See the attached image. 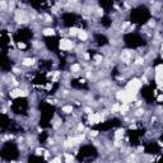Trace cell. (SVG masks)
Returning a JSON list of instances; mask_svg holds the SVG:
<instances>
[{
  "mask_svg": "<svg viewBox=\"0 0 163 163\" xmlns=\"http://www.w3.org/2000/svg\"><path fill=\"white\" fill-rule=\"evenodd\" d=\"M59 46H60V49H61V50H64V51H69V50H71V49H73L74 43H73V41H71V40H68V38H61V40H60V42H59Z\"/></svg>",
  "mask_w": 163,
  "mask_h": 163,
  "instance_id": "obj_1",
  "label": "cell"
},
{
  "mask_svg": "<svg viewBox=\"0 0 163 163\" xmlns=\"http://www.w3.org/2000/svg\"><path fill=\"white\" fill-rule=\"evenodd\" d=\"M103 120L102 118V116L99 115V114H92V115H89V118H88V121H89V124L91 125H93V124H98V122H101Z\"/></svg>",
  "mask_w": 163,
  "mask_h": 163,
  "instance_id": "obj_2",
  "label": "cell"
},
{
  "mask_svg": "<svg viewBox=\"0 0 163 163\" xmlns=\"http://www.w3.org/2000/svg\"><path fill=\"white\" fill-rule=\"evenodd\" d=\"M9 94L12 96V97H20V96H26L27 93L23 92V91H20V89H13V91H10Z\"/></svg>",
  "mask_w": 163,
  "mask_h": 163,
  "instance_id": "obj_3",
  "label": "cell"
},
{
  "mask_svg": "<svg viewBox=\"0 0 163 163\" xmlns=\"http://www.w3.org/2000/svg\"><path fill=\"white\" fill-rule=\"evenodd\" d=\"M78 38H79L80 41H85V40L88 38V33H87L85 31H83V29H80L79 33H78Z\"/></svg>",
  "mask_w": 163,
  "mask_h": 163,
  "instance_id": "obj_4",
  "label": "cell"
},
{
  "mask_svg": "<svg viewBox=\"0 0 163 163\" xmlns=\"http://www.w3.org/2000/svg\"><path fill=\"white\" fill-rule=\"evenodd\" d=\"M22 64H23L24 66H31V65L34 64V60H33V59H31V57H26V59H23Z\"/></svg>",
  "mask_w": 163,
  "mask_h": 163,
  "instance_id": "obj_5",
  "label": "cell"
},
{
  "mask_svg": "<svg viewBox=\"0 0 163 163\" xmlns=\"http://www.w3.org/2000/svg\"><path fill=\"white\" fill-rule=\"evenodd\" d=\"M70 70H71L73 73H79V71H80V65H79V64L71 65V66H70Z\"/></svg>",
  "mask_w": 163,
  "mask_h": 163,
  "instance_id": "obj_6",
  "label": "cell"
},
{
  "mask_svg": "<svg viewBox=\"0 0 163 163\" xmlns=\"http://www.w3.org/2000/svg\"><path fill=\"white\" fill-rule=\"evenodd\" d=\"M43 34L45 36H54L55 34V31L52 28H46L45 31H43Z\"/></svg>",
  "mask_w": 163,
  "mask_h": 163,
  "instance_id": "obj_7",
  "label": "cell"
},
{
  "mask_svg": "<svg viewBox=\"0 0 163 163\" xmlns=\"http://www.w3.org/2000/svg\"><path fill=\"white\" fill-rule=\"evenodd\" d=\"M64 157H65L66 163H71V161H73V155H71L70 153H65V154H64Z\"/></svg>",
  "mask_w": 163,
  "mask_h": 163,
  "instance_id": "obj_8",
  "label": "cell"
},
{
  "mask_svg": "<svg viewBox=\"0 0 163 163\" xmlns=\"http://www.w3.org/2000/svg\"><path fill=\"white\" fill-rule=\"evenodd\" d=\"M63 111H64L65 114H70L71 111H73V107L71 106H64L63 107Z\"/></svg>",
  "mask_w": 163,
  "mask_h": 163,
  "instance_id": "obj_9",
  "label": "cell"
},
{
  "mask_svg": "<svg viewBox=\"0 0 163 163\" xmlns=\"http://www.w3.org/2000/svg\"><path fill=\"white\" fill-rule=\"evenodd\" d=\"M50 163H63V161H61V158H54V159H51L50 161Z\"/></svg>",
  "mask_w": 163,
  "mask_h": 163,
  "instance_id": "obj_10",
  "label": "cell"
},
{
  "mask_svg": "<svg viewBox=\"0 0 163 163\" xmlns=\"http://www.w3.org/2000/svg\"><path fill=\"white\" fill-rule=\"evenodd\" d=\"M18 49H26V43L19 42V43H18Z\"/></svg>",
  "mask_w": 163,
  "mask_h": 163,
  "instance_id": "obj_11",
  "label": "cell"
},
{
  "mask_svg": "<svg viewBox=\"0 0 163 163\" xmlns=\"http://www.w3.org/2000/svg\"><path fill=\"white\" fill-rule=\"evenodd\" d=\"M158 101H159V102H162V101H163V96H162V94L158 97Z\"/></svg>",
  "mask_w": 163,
  "mask_h": 163,
  "instance_id": "obj_12",
  "label": "cell"
},
{
  "mask_svg": "<svg viewBox=\"0 0 163 163\" xmlns=\"http://www.w3.org/2000/svg\"><path fill=\"white\" fill-rule=\"evenodd\" d=\"M162 57H163V54H162Z\"/></svg>",
  "mask_w": 163,
  "mask_h": 163,
  "instance_id": "obj_13",
  "label": "cell"
}]
</instances>
